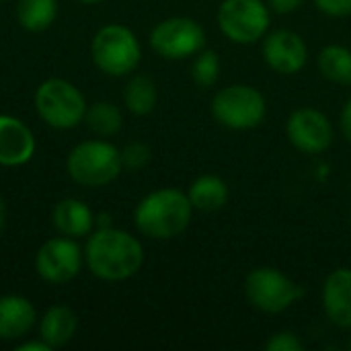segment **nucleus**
<instances>
[{
  "mask_svg": "<svg viewBox=\"0 0 351 351\" xmlns=\"http://www.w3.org/2000/svg\"><path fill=\"white\" fill-rule=\"evenodd\" d=\"M84 263L103 282H123L142 269L144 247L134 234L121 228H97L88 234Z\"/></svg>",
  "mask_w": 351,
  "mask_h": 351,
  "instance_id": "nucleus-1",
  "label": "nucleus"
},
{
  "mask_svg": "<svg viewBox=\"0 0 351 351\" xmlns=\"http://www.w3.org/2000/svg\"><path fill=\"white\" fill-rule=\"evenodd\" d=\"M193 206L181 189L162 187L146 197L134 210V224L140 234L154 241H171L191 224Z\"/></svg>",
  "mask_w": 351,
  "mask_h": 351,
  "instance_id": "nucleus-2",
  "label": "nucleus"
},
{
  "mask_svg": "<svg viewBox=\"0 0 351 351\" xmlns=\"http://www.w3.org/2000/svg\"><path fill=\"white\" fill-rule=\"evenodd\" d=\"M66 169L70 179L82 187H105L123 171L121 150L107 140H84L70 150Z\"/></svg>",
  "mask_w": 351,
  "mask_h": 351,
  "instance_id": "nucleus-3",
  "label": "nucleus"
},
{
  "mask_svg": "<svg viewBox=\"0 0 351 351\" xmlns=\"http://www.w3.org/2000/svg\"><path fill=\"white\" fill-rule=\"evenodd\" d=\"M95 66L107 76H125L134 72L142 60V45L136 33L119 23L101 27L90 41Z\"/></svg>",
  "mask_w": 351,
  "mask_h": 351,
  "instance_id": "nucleus-4",
  "label": "nucleus"
},
{
  "mask_svg": "<svg viewBox=\"0 0 351 351\" xmlns=\"http://www.w3.org/2000/svg\"><path fill=\"white\" fill-rule=\"evenodd\" d=\"M84 95L64 78H47L35 90L37 115L56 130H72L84 121L86 113Z\"/></svg>",
  "mask_w": 351,
  "mask_h": 351,
  "instance_id": "nucleus-5",
  "label": "nucleus"
},
{
  "mask_svg": "<svg viewBox=\"0 0 351 351\" xmlns=\"http://www.w3.org/2000/svg\"><path fill=\"white\" fill-rule=\"evenodd\" d=\"M267 103L261 90L251 84H230L212 99L214 119L228 130H253L263 123Z\"/></svg>",
  "mask_w": 351,
  "mask_h": 351,
  "instance_id": "nucleus-6",
  "label": "nucleus"
},
{
  "mask_svg": "<svg viewBox=\"0 0 351 351\" xmlns=\"http://www.w3.org/2000/svg\"><path fill=\"white\" fill-rule=\"evenodd\" d=\"M245 294L257 311L280 315L304 296V288L276 267H257L245 280Z\"/></svg>",
  "mask_w": 351,
  "mask_h": 351,
  "instance_id": "nucleus-7",
  "label": "nucleus"
},
{
  "mask_svg": "<svg viewBox=\"0 0 351 351\" xmlns=\"http://www.w3.org/2000/svg\"><path fill=\"white\" fill-rule=\"evenodd\" d=\"M220 31L239 45H251L269 31V6L263 0H224L218 8Z\"/></svg>",
  "mask_w": 351,
  "mask_h": 351,
  "instance_id": "nucleus-8",
  "label": "nucleus"
},
{
  "mask_svg": "<svg viewBox=\"0 0 351 351\" xmlns=\"http://www.w3.org/2000/svg\"><path fill=\"white\" fill-rule=\"evenodd\" d=\"M150 47L165 60H187L206 47V31L189 16H171L150 31Z\"/></svg>",
  "mask_w": 351,
  "mask_h": 351,
  "instance_id": "nucleus-9",
  "label": "nucleus"
},
{
  "mask_svg": "<svg viewBox=\"0 0 351 351\" xmlns=\"http://www.w3.org/2000/svg\"><path fill=\"white\" fill-rule=\"evenodd\" d=\"M84 263V251L70 237H56L45 241L35 255V269L47 284L72 282Z\"/></svg>",
  "mask_w": 351,
  "mask_h": 351,
  "instance_id": "nucleus-10",
  "label": "nucleus"
},
{
  "mask_svg": "<svg viewBox=\"0 0 351 351\" xmlns=\"http://www.w3.org/2000/svg\"><path fill=\"white\" fill-rule=\"evenodd\" d=\"M286 134L292 146L304 154L325 152L333 142V125L329 117L313 107L292 111L286 121Z\"/></svg>",
  "mask_w": 351,
  "mask_h": 351,
  "instance_id": "nucleus-11",
  "label": "nucleus"
},
{
  "mask_svg": "<svg viewBox=\"0 0 351 351\" xmlns=\"http://www.w3.org/2000/svg\"><path fill=\"white\" fill-rule=\"evenodd\" d=\"M263 60L265 64L278 72V74H298L308 60V47L304 39L290 31V29H278L263 37Z\"/></svg>",
  "mask_w": 351,
  "mask_h": 351,
  "instance_id": "nucleus-12",
  "label": "nucleus"
},
{
  "mask_svg": "<svg viewBox=\"0 0 351 351\" xmlns=\"http://www.w3.org/2000/svg\"><path fill=\"white\" fill-rule=\"evenodd\" d=\"M35 136L19 117L0 113V167H23L35 154Z\"/></svg>",
  "mask_w": 351,
  "mask_h": 351,
  "instance_id": "nucleus-13",
  "label": "nucleus"
},
{
  "mask_svg": "<svg viewBox=\"0 0 351 351\" xmlns=\"http://www.w3.org/2000/svg\"><path fill=\"white\" fill-rule=\"evenodd\" d=\"M323 308L327 319L339 327L351 329V269H333L323 284Z\"/></svg>",
  "mask_w": 351,
  "mask_h": 351,
  "instance_id": "nucleus-14",
  "label": "nucleus"
},
{
  "mask_svg": "<svg viewBox=\"0 0 351 351\" xmlns=\"http://www.w3.org/2000/svg\"><path fill=\"white\" fill-rule=\"evenodd\" d=\"M35 323L37 313L31 300L19 294L0 296V339H21L35 327Z\"/></svg>",
  "mask_w": 351,
  "mask_h": 351,
  "instance_id": "nucleus-15",
  "label": "nucleus"
},
{
  "mask_svg": "<svg viewBox=\"0 0 351 351\" xmlns=\"http://www.w3.org/2000/svg\"><path fill=\"white\" fill-rule=\"evenodd\" d=\"M53 226L60 234L70 239L88 237L95 228V214L93 210L74 197H66L56 204L53 208Z\"/></svg>",
  "mask_w": 351,
  "mask_h": 351,
  "instance_id": "nucleus-16",
  "label": "nucleus"
},
{
  "mask_svg": "<svg viewBox=\"0 0 351 351\" xmlns=\"http://www.w3.org/2000/svg\"><path fill=\"white\" fill-rule=\"evenodd\" d=\"M78 329V317L74 315L72 308L64 304H56L47 308L39 321V337L51 348H64L72 337L76 335Z\"/></svg>",
  "mask_w": 351,
  "mask_h": 351,
  "instance_id": "nucleus-17",
  "label": "nucleus"
},
{
  "mask_svg": "<svg viewBox=\"0 0 351 351\" xmlns=\"http://www.w3.org/2000/svg\"><path fill=\"white\" fill-rule=\"evenodd\" d=\"M187 197H189L193 210L218 212L228 202V185L224 179L216 177V175H202L191 183Z\"/></svg>",
  "mask_w": 351,
  "mask_h": 351,
  "instance_id": "nucleus-18",
  "label": "nucleus"
},
{
  "mask_svg": "<svg viewBox=\"0 0 351 351\" xmlns=\"http://www.w3.org/2000/svg\"><path fill=\"white\" fill-rule=\"evenodd\" d=\"M56 16H58V0H19L16 2V21L23 29L31 33L49 29Z\"/></svg>",
  "mask_w": 351,
  "mask_h": 351,
  "instance_id": "nucleus-19",
  "label": "nucleus"
},
{
  "mask_svg": "<svg viewBox=\"0 0 351 351\" xmlns=\"http://www.w3.org/2000/svg\"><path fill=\"white\" fill-rule=\"evenodd\" d=\"M321 74L335 84H351V49L339 43L325 45L319 53Z\"/></svg>",
  "mask_w": 351,
  "mask_h": 351,
  "instance_id": "nucleus-20",
  "label": "nucleus"
},
{
  "mask_svg": "<svg viewBox=\"0 0 351 351\" xmlns=\"http://www.w3.org/2000/svg\"><path fill=\"white\" fill-rule=\"evenodd\" d=\"M158 101V90L156 84L150 76L146 74H136L130 78L123 90V103L134 115H148Z\"/></svg>",
  "mask_w": 351,
  "mask_h": 351,
  "instance_id": "nucleus-21",
  "label": "nucleus"
},
{
  "mask_svg": "<svg viewBox=\"0 0 351 351\" xmlns=\"http://www.w3.org/2000/svg\"><path fill=\"white\" fill-rule=\"evenodd\" d=\"M84 121L93 134H97L101 138H109L121 130L123 115H121L117 105H113L109 101H97V103L86 107Z\"/></svg>",
  "mask_w": 351,
  "mask_h": 351,
  "instance_id": "nucleus-22",
  "label": "nucleus"
},
{
  "mask_svg": "<svg viewBox=\"0 0 351 351\" xmlns=\"http://www.w3.org/2000/svg\"><path fill=\"white\" fill-rule=\"evenodd\" d=\"M191 78L197 86L210 88L220 78V58L214 49H202L191 64Z\"/></svg>",
  "mask_w": 351,
  "mask_h": 351,
  "instance_id": "nucleus-23",
  "label": "nucleus"
},
{
  "mask_svg": "<svg viewBox=\"0 0 351 351\" xmlns=\"http://www.w3.org/2000/svg\"><path fill=\"white\" fill-rule=\"evenodd\" d=\"M150 160H152V150L144 142H130L121 150V165H123V169H128L132 173L142 171L144 167L150 165Z\"/></svg>",
  "mask_w": 351,
  "mask_h": 351,
  "instance_id": "nucleus-24",
  "label": "nucleus"
},
{
  "mask_svg": "<svg viewBox=\"0 0 351 351\" xmlns=\"http://www.w3.org/2000/svg\"><path fill=\"white\" fill-rule=\"evenodd\" d=\"M265 350L267 351H302L304 350V346H302V341L298 339V335H296V333H292V331H280V333H276L274 337H269V339H267Z\"/></svg>",
  "mask_w": 351,
  "mask_h": 351,
  "instance_id": "nucleus-25",
  "label": "nucleus"
},
{
  "mask_svg": "<svg viewBox=\"0 0 351 351\" xmlns=\"http://www.w3.org/2000/svg\"><path fill=\"white\" fill-rule=\"evenodd\" d=\"M315 4L327 16H335V19L351 16V0H315Z\"/></svg>",
  "mask_w": 351,
  "mask_h": 351,
  "instance_id": "nucleus-26",
  "label": "nucleus"
},
{
  "mask_svg": "<svg viewBox=\"0 0 351 351\" xmlns=\"http://www.w3.org/2000/svg\"><path fill=\"white\" fill-rule=\"evenodd\" d=\"M304 0H269V8L276 10L278 14H290L302 6Z\"/></svg>",
  "mask_w": 351,
  "mask_h": 351,
  "instance_id": "nucleus-27",
  "label": "nucleus"
},
{
  "mask_svg": "<svg viewBox=\"0 0 351 351\" xmlns=\"http://www.w3.org/2000/svg\"><path fill=\"white\" fill-rule=\"evenodd\" d=\"M339 125H341V134H343V138H346V140L351 144V99L346 103V105H343Z\"/></svg>",
  "mask_w": 351,
  "mask_h": 351,
  "instance_id": "nucleus-28",
  "label": "nucleus"
},
{
  "mask_svg": "<svg viewBox=\"0 0 351 351\" xmlns=\"http://www.w3.org/2000/svg\"><path fill=\"white\" fill-rule=\"evenodd\" d=\"M16 351H51V348L41 339V341H27V343H19Z\"/></svg>",
  "mask_w": 351,
  "mask_h": 351,
  "instance_id": "nucleus-29",
  "label": "nucleus"
},
{
  "mask_svg": "<svg viewBox=\"0 0 351 351\" xmlns=\"http://www.w3.org/2000/svg\"><path fill=\"white\" fill-rule=\"evenodd\" d=\"M109 220H111V216L105 214V212H101V214L95 216V226H97V228H109V226H113Z\"/></svg>",
  "mask_w": 351,
  "mask_h": 351,
  "instance_id": "nucleus-30",
  "label": "nucleus"
},
{
  "mask_svg": "<svg viewBox=\"0 0 351 351\" xmlns=\"http://www.w3.org/2000/svg\"><path fill=\"white\" fill-rule=\"evenodd\" d=\"M4 222H6V206H4V199L0 197V232L4 228Z\"/></svg>",
  "mask_w": 351,
  "mask_h": 351,
  "instance_id": "nucleus-31",
  "label": "nucleus"
},
{
  "mask_svg": "<svg viewBox=\"0 0 351 351\" xmlns=\"http://www.w3.org/2000/svg\"><path fill=\"white\" fill-rule=\"evenodd\" d=\"M76 2H80V4H97L101 0H76Z\"/></svg>",
  "mask_w": 351,
  "mask_h": 351,
  "instance_id": "nucleus-32",
  "label": "nucleus"
},
{
  "mask_svg": "<svg viewBox=\"0 0 351 351\" xmlns=\"http://www.w3.org/2000/svg\"><path fill=\"white\" fill-rule=\"evenodd\" d=\"M350 350H351V341H350Z\"/></svg>",
  "mask_w": 351,
  "mask_h": 351,
  "instance_id": "nucleus-33",
  "label": "nucleus"
},
{
  "mask_svg": "<svg viewBox=\"0 0 351 351\" xmlns=\"http://www.w3.org/2000/svg\"><path fill=\"white\" fill-rule=\"evenodd\" d=\"M0 2H4V0H0Z\"/></svg>",
  "mask_w": 351,
  "mask_h": 351,
  "instance_id": "nucleus-34",
  "label": "nucleus"
}]
</instances>
